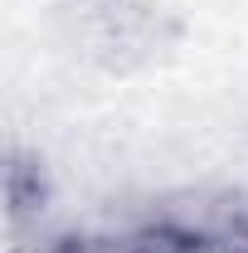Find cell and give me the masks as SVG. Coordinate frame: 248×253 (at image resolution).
<instances>
[{
	"mask_svg": "<svg viewBox=\"0 0 248 253\" xmlns=\"http://www.w3.org/2000/svg\"><path fill=\"white\" fill-rule=\"evenodd\" d=\"M78 44L102 68H136L161 49V5H151V0H83Z\"/></svg>",
	"mask_w": 248,
	"mask_h": 253,
	"instance_id": "6da1fadb",
	"label": "cell"
},
{
	"mask_svg": "<svg viewBox=\"0 0 248 253\" xmlns=\"http://www.w3.org/2000/svg\"><path fill=\"white\" fill-rule=\"evenodd\" d=\"M209 224H214L219 253H248V200L239 195H224L219 205H205Z\"/></svg>",
	"mask_w": 248,
	"mask_h": 253,
	"instance_id": "3957f363",
	"label": "cell"
},
{
	"mask_svg": "<svg viewBox=\"0 0 248 253\" xmlns=\"http://www.w3.org/2000/svg\"><path fill=\"white\" fill-rule=\"evenodd\" d=\"M10 253H78V244H73V234H54V239H39V244L15 239V249H10Z\"/></svg>",
	"mask_w": 248,
	"mask_h": 253,
	"instance_id": "277c9868",
	"label": "cell"
},
{
	"mask_svg": "<svg viewBox=\"0 0 248 253\" xmlns=\"http://www.w3.org/2000/svg\"><path fill=\"white\" fill-rule=\"evenodd\" d=\"M44 205H49V175H44V166L25 151H10V166H5V214H10V234L20 239L30 219L39 224L44 214Z\"/></svg>",
	"mask_w": 248,
	"mask_h": 253,
	"instance_id": "7a4b0ae2",
	"label": "cell"
}]
</instances>
